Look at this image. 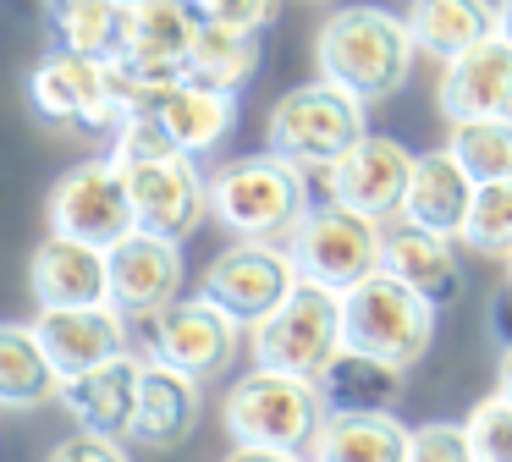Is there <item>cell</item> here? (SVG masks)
<instances>
[{
    "instance_id": "obj_36",
    "label": "cell",
    "mask_w": 512,
    "mask_h": 462,
    "mask_svg": "<svg viewBox=\"0 0 512 462\" xmlns=\"http://www.w3.org/2000/svg\"><path fill=\"white\" fill-rule=\"evenodd\" d=\"M204 22H226V28H248V33H265L276 22L281 0H193Z\"/></svg>"
},
{
    "instance_id": "obj_5",
    "label": "cell",
    "mask_w": 512,
    "mask_h": 462,
    "mask_svg": "<svg viewBox=\"0 0 512 462\" xmlns=\"http://www.w3.org/2000/svg\"><path fill=\"white\" fill-rule=\"evenodd\" d=\"M364 99H353L347 88L325 83H298L270 105L265 116V149H276L281 160L303 165V171H325L331 160H342L358 138H364Z\"/></svg>"
},
{
    "instance_id": "obj_7",
    "label": "cell",
    "mask_w": 512,
    "mask_h": 462,
    "mask_svg": "<svg viewBox=\"0 0 512 462\" xmlns=\"http://www.w3.org/2000/svg\"><path fill=\"white\" fill-rule=\"evenodd\" d=\"M248 352H254L259 369L320 380V369L342 352V292L298 281V292L276 314L248 330Z\"/></svg>"
},
{
    "instance_id": "obj_18",
    "label": "cell",
    "mask_w": 512,
    "mask_h": 462,
    "mask_svg": "<svg viewBox=\"0 0 512 462\" xmlns=\"http://www.w3.org/2000/svg\"><path fill=\"white\" fill-rule=\"evenodd\" d=\"M28 297H34V308L105 303V297H111L105 248L45 231V242H34V253H28Z\"/></svg>"
},
{
    "instance_id": "obj_8",
    "label": "cell",
    "mask_w": 512,
    "mask_h": 462,
    "mask_svg": "<svg viewBox=\"0 0 512 462\" xmlns=\"http://www.w3.org/2000/svg\"><path fill=\"white\" fill-rule=\"evenodd\" d=\"M298 264H292L287 242H248L232 237L199 275V297H210L215 308L237 319L243 330H254L259 319H270L292 292H298Z\"/></svg>"
},
{
    "instance_id": "obj_35",
    "label": "cell",
    "mask_w": 512,
    "mask_h": 462,
    "mask_svg": "<svg viewBox=\"0 0 512 462\" xmlns=\"http://www.w3.org/2000/svg\"><path fill=\"white\" fill-rule=\"evenodd\" d=\"M408 462H474V446H468L463 424H419L413 429Z\"/></svg>"
},
{
    "instance_id": "obj_12",
    "label": "cell",
    "mask_w": 512,
    "mask_h": 462,
    "mask_svg": "<svg viewBox=\"0 0 512 462\" xmlns=\"http://www.w3.org/2000/svg\"><path fill=\"white\" fill-rule=\"evenodd\" d=\"M105 270H111V297H105V303H111L122 319L144 325V319H155L160 308H171L182 297L188 264H182V242L177 237H160V231L133 226L122 242L105 248Z\"/></svg>"
},
{
    "instance_id": "obj_26",
    "label": "cell",
    "mask_w": 512,
    "mask_h": 462,
    "mask_svg": "<svg viewBox=\"0 0 512 462\" xmlns=\"http://www.w3.org/2000/svg\"><path fill=\"white\" fill-rule=\"evenodd\" d=\"M408 28H413L419 55L446 66L463 50H474L479 39L496 33V0H413Z\"/></svg>"
},
{
    "instance_id": "obj_29",
    "label": "cell",
    "mask_w": 512,
    "mask_h": 462,
    "mask_svg": "<svg viewBox=\"0 0 512 462\" xmlns=\"http://www.w3.org/2000/svg\"><path fill=\"white\" fill-rule=\"evenodd\" d=\"M45 22H50L61 50L111 61V55L122 50L127 0H45Z\"/></svg>"
},
{
    "instance_id": "obj_19",
    "label": "cell",
    "mask_w": 512,
    "mask_h": 462,
    "mask_svg": "<svg viewBox=\"0 0 512 462\" xmlns=\"http://www.w3.org/2000/svg\"><path fill=\"white\" fill-rule=\"evenodd\" d=\"M474 193H479V182L468 176V165L452 149H424V154H413V176H408L397 220L441 231V237H463Z\"/></svg>"
},
{
    "instance_id": "obj_25",
    "label": "cell",
    "mask_w": 512,
    "mask_h": 462,
    "mask_svg": "<svg viewBox=\"0 0 512 462\" xmlns=\"http://www.w3.org/2000/svg\"><path fill=\"white\" fill-rule=\"evenodd\" d=\"M61 396V374L34 336V319H0V413H34Z\"/></svg>"
},
{
    "instance_id": "obj_3",
    "label": "cell",
    "mask_w": 512,
    "mask_h": 462,
    "mask_svg": "<svg viewBox=\"0 0 512 462\" xmlns=\"http://www.w3.org/2000/svg\"><path fill=\"white\" fill-rule=\"evenodd\" d=\"M221 424L232 446H276V451H309V440L325 424V396L303 374L281 369H248L232 380L221 402Z\"/></svg>"
},
{
    "instance_id": "obj_33",
    "label": "cell",
    "mask_w": 512,
    "mask_h": 462,
    "mask_svg": "<svg viewBox=\"0 0 512 462\" xmlns=\"http://www.w3.org/2000/svg\"><path fill=\"white\" fill-rule=\"evenodd\" d=\"M160 154H177L171 132L160 127V116H127L122 127L111 132V160L116 165H138V160H160Z\"/></svg>"
},
{
    "instance_id": "obj_2",
    "label": "cell",
    "mask_w": 512,
    "mask_h": 462,
    "mask_svg": "<svg viewBox=\"0 0 512 462\" xmlns=\"http://www.w3.org/2000/svg\"><path fill=\"white\" fill-rule=\"evenodd\" d=\"M309 204V171L281 160L276 149L237 154V160L210 171V220L226 237L287 242Z\"/></svg>"
},
{
    "instance_id": "obj_11",
    "label": "cell",
    "mask_w": 512,
    "mask_h": 462,
    "mask_svg": "<svg viewBox=\"0 0 512 462\" xmlns=\"http://www.w3.org/2000/svg\"><path fill=\"white\" fill-rule=\"evenodd\" d=\"M28 105L56 127H89V132H116L122 105L111 94V66L78 50H45L28 72Z\"/></svg>"
},
{
    "instance_id": "obj_16",
    "label": "cell",
    "mask_w": 512,
    "mask_h": 462,
    "mask_svg": "<svg viewBox=\"0 0 512 462\" xmlns=\"http://www.w3.org/2000/svg\"><path fill=\"white\" fill-rule=\"evenodd\" d=\"M199 418H204V380L171 369V363L144 358L133 424H127V446H138V451H177L182 440L199 429Z\"/></svg>"
},
{
    "instance_id": "obj_1",
    "label": "cell",
    "mask_w": 512,
    "mask_h": 462,
    "mask_svg": "<svg viewBox=\"0 0 512 462\" xmlns=\"http://www.w3.org/2000/svg\"><path fill=\"white\" fill-rule=\"evenodd\" d=\"M413 61H419V44H413L408 17H397L386 6H336L314 33L320 77L347 88L364 105L402 94L413 77Z\"/></svg>"
},
{
    "instance_id": "obj_14",
    "label": "cell",
    "mask_w": 512,
    "mask_h": 462,
    "mask_svg": "<svg viewBox=\"0 0 512 462\" xmlns=\"http://www.w3.org/2000/svg\"><path fill=\"white\" fill-rule=\"evenodd\" d=\"M325 198L358 209V215H375L391 220L402 209V193H408V176H413V154L408 143L386 138V132H364L342 160L325 165Z\"/></svg>"
},
{
    "instance_id": "obj_27",
    "label": "cell",
    "mask_w": 512,
    "mask_h": 462,
    "mask_svg": "<svg viewBox=\"0 0 512 462\" xmlns=\"http://www.w3.org/2000/svg\"><path fill=\"white\" fill-rule=\"evenodd\" d=\"M193 33H199L193 0H127V22H122V50L127 55L182 66ZM182 72H188V66H182Z\"/></svg>"
},
{
    "instance_id": "obj_21",
    "label": "cell",
    "mask_w": 512,
    "mask_h": 462,
    "mask_svg": "<svg viewBox=\"0 0 512 462\" xmlns=\"http://www.w3.org/2000/svg\"><path fill=\"white\" fill-rule=\"evenodd\" d=\"M149 116H160V127L171 132V143L182 154L204 160V154H215L237 132V94L232 88H215V83H199V77H182Z\"/></svg>"
},
{
    "instance_id": "obj_17",
    "label": "cell",
    "mask_w": 512,
    "mask_h": 462,
    "mask_svg": "<svg viewBox=\"0 0 512 462\" xmlns=\"http://www.w3.org/2000/svg\"><path fill=\"white\" fill-rule=\"evenodd\" d=\"M435 110L446 121H479V116H512V39L490 33L474 50L441 66Z\"/></svg>"
},
{
    "instance_id": "obj_28",
    "label": "cell",
    "mask_w": 512,
    "mask_h": 462,
    "mask_svg": "<svg viewBox=\"0 0 512 462\" xmlns=\"http://www.w3.org/2000/svg\"><path fill=\"white\" fill-rule=\"evenodd\" d=\"M259 61H265L259 33L226 28V22H204L199 17V33H193L188 61H182V66H188V77H199V83H215V88L243 94V88L259 77Z\"/></svg>"
},
{
    "instance_id": "obj_34",
    "label": "cell",
    "mask_w": 512,
    "mask_h": 462,
    "mask_svg": "<svg viewBox=\"0 0 512 462\" xmlns=\"http://www.w3.org/2000/svg\"><path fill=\"white\" fill-rule=\"evenodd\" d=\"M45 462H133L122 435H100V429H72L45 451Z\"/></svg>"
},
{
    "instance_id": "obj_32",
    "label": "cell",
    "mask_w": 512,
    "mask_h": 462,
    "mask_svg": "<svg viewBox=\"0 0 512 462\" xmlns=\"http://www.w3.org/2000/svg\"><path fill=\"white\" fill-rule=\"evenodd\" d=\"M463 429H468V446H474V462H512V402L501 391L474 402Z\"/></svg>"
},
{
    "instance_id": "obj_39",
    "label": "cell",
    "mask_w": 512,
    "mask_h": 462,
    "mask_svg": "<svg viewBox=\"0 0 512 462\" xmlns=\"http://www.w3.org/2000/svg\"><path fill=\"white\" fill-rule=\"evenodd\" d=\"M496 391L512 402V347H501V352H496Z\"/></svg>"
},
{
    "instance_id": "obj_41",
    "label": "cell",
    "mask_w": 512,
    "mask_h": 462,
    "mask_svg": "<svg viewBox=\"0 0 512 462\" xmlns=\"http://www.w3.org/2000/svg\"><path fill=\"white\" fill-rule=\"evenodd\" d=\"M501 264H507V286H512V253H507V259H501Z\"/></svg>"
},
{
    "instance_id": "obj_30",
    "label": "cell",
    "mask_w": 512,
    "mask_h": 462,
    "mask_svg": "<svg viewBox=\"0 0 512 462\" xmlns=\"http://www.w3.org/2000/svg\"><path fill=\"white\" fill-rule=\"evenodd\" d=\"M446 149L468 165L474 182H501V176H512V116L452 121V143Z\"/></svg>"
},
{
    "instance_id": "obj_23",
    "label": "cell",
    "mask_w": 512,
    "mask_h": 462,
    "mask_svg": "<svg viewBox=\"0 0 512 462\" xmlns=\"http://www.w3.org/2000/svg\"><path fill=\"white\" fill-rule=\"evenodd\" d=\"M413 429L397 413H325L309 440V462H408Z\"/></svg>"
},
{
    "instance_id": "obj_22",
    "label": "cell",
    "mask_w": 512,
    "mask_h": 462,
    "mask_svg": "<svg viewBox=\"0 0 512 462\" xmlns=\"http://www.w3.org/2000/svg\"><path fill=\"white\" fill-rule=\"evenodd\" d=\"M397 281H408L413 292H424L435 308L457 303L463 292V264H457V237H441V231H424V226H386V264Z\"/></svg>"
},
{
    "instance_id": "obj_38",
    "label": "cell",
    "mask_w": 512,
    "mask_h": 462,
    "mask_svg": "<svg viewBox=\"0 0 512 462\" xmlns=\"http://www.w3.org/2000/svg\"><path fill=\"white\" fill-rule=\"evenodd\" d=\"M221 462H309L303 451H276V446H232Z\"/></svg>"
},
{
    "instance_id": "obj_15",
    "label": "cell",
    "mask_w": 512,
    "mask_h": 462,
    "mask_svg": "<svg viewBox=\"0 0 512 462\" xmlns=\"http://www.w3.org/2000/svg\"><path fill=\"white\" fill-rule=\"evenodd\" d=\"M34 336L45 358L56 363L61 380L89 374L100 363L133 352V319H122L111 303H83V308H34Z\"/></svg>"
},
{
    "instance_id": "obj_6",
    "label": "cell",
    "mask_w": 512,
    "mask_h": 462,
    "mask_svg": "<svg viewBox=\"0 0 512 462\" xmlns=\"http://www.w3.org/2000/svg\"><path fill=\"white\" fill-rule=\"evenodd\" d=\"M287 253L303 281L347 292V286H358L364 275H375L386 264V220L358 215V209L336 204V198H320L292 226Z\"/></svg>"
},
{
    "instance_id": "obj_9",
    "label": "cell",
    "mask_w": 512,
    "mask_h": 462,
    "mask_svg": "<svg viewBox=\"0 0 512 462\" xmlns=\"http://www.w3.org/2000/svg\"><path fill=\"white\" fill-rule=\"evenodd\" d=\"M138 330H144V358L171 363V369L193 374V380H221V374H232L237 347H243V325L199 292L177 297V303L160 308L155 319H144Z\"/></svg>"
},
{
    "instance_id": "obj_10",
    "label": "cell",
    "mask_w": 512,
    "mask_h": 462,
    "mask_svg": "<svg viewBox=\"0 0 512 462\" xmlns=\"http://www.w3.org/2000/svg\"><path fill=\"white\" fill-rule=\"evenodd\" d=\"M45 226L56 237H78V242H94V248L122 242L138 226L122 165L111 154H100V160H78L72 171H61L45 198Z\"/></svg>"
},
{
    "instance_id": "obj_24",
    "label": "cell",
    "mask_w": 512,
    "mask_h": 462,
    "mask_svg": "<svg viewBox=\"0 0 512 462\" xmlns=\"http://www.w3.org/2000/svg\"><path fill=\"white\" fill-rule=\"evenodd\" d=\"M408 369L386 358H369L358 347H342L331 363L320 369V396H325V413H391L408 391Z\"/></svg>"
},
{
    "instance_id": "obj_40",
    "label": "cell",
    "mask_w": 512,
    "mask_h": 462,
    "mask_svg": "<svg viewBox=\"0 0 512 462\" xmlns=\"http://www.w3.org/2000/svg\"><path fill=\"white\" fill-rule=\"evenodd\" d=\"M496 33L512 39V0H496Z\"/></svg>"
},
{
    "instance_id": "obj_13",
    "label": "cell",
    "mask_w": 512,
    "mask_h": 462,
    "mask_svg": "<svg viewBox=\"0 0 512 462\" xmlns=\"http://www.w3.org/2000/svg\"><path fill=\"white\" fill-rule=\"evenodd\" d=\"M122 176L144 231L188 242L210 220V176L199 171L193 154L177 149V154H160V160H138V165H122Z\"/></svg>"
},
{
    "instance_id": "obj_31",
    "label": "cell",
    "mask_w": 512,
    "mask_h": 462,
    "mask_svg": "<svg viewBox=\"0 0 512 462\" xmlns=\"http://www.w3.org/2000/svg\"><path fill=\"white\" fill-rule=\"evenodd\" d=\"M468 253H485V259H507L512 253V176L501 182H479L474 209H468V226H463Z\"/></svg>"
},
{
    "instance_id": "obj_4",
    "label": "cell",
    "mask_w": 512,
    "mask_h": 462,
    "mask_svg": "<svg viewBox=\"0 0 512 462\" xmlns=\"http://www.w3.org/2000/svg\"><path fill=\"white\" fill-rule=\"evenodd\" d=\"M435 314L441 308L424 292H413L391 270H375L342 292V347H358L369 358L413 369L435 341Z\"/></svg>"
},
{
    "instance_id": "obj_37",
    "label": "cell",
    "mask_w": 512,
    "mask_h": 462,
    "mask_svg": "<svg viewBox=\"0 0 512 462\" xmlns=\"http://www.w3.org/2000/svg\"><path fill=\"white\" fill-rule=\"evenodd\" d=\"M485 325H490V341H496V352H501V347H512V286H501V292L490 297Z\"/></svg>"
},
{
    "instance_id": "obj_20",
    "label": "cell",
    "mask_w": 512,
    "mask_h": 462,
    "mask_svg": "<svg viewBox=\"0 0 512 462\" xmlns=\"http://www.w3.org/2000/svg\"><path fill=\"white\" fill-rule=\"evenodd\" d=\"M138 374H144V352H122V358L100 363L89 374L61 380V413L78 429H100V435H122L133 424V402H138Z\"/></svg>"
}]
</instances>
